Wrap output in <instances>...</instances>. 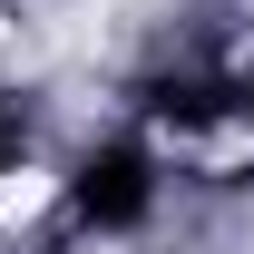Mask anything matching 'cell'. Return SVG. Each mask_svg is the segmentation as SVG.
I'll use <instances>...</instances> for the list:
<instances>
[{"instance_id": "7a4b0ae2", "label": "cell", "mask_w": 254, "mask_h": 254, "mask_svg": "<svg viewBox=\"0 0 254 254\" xmlns=\"http://www.w3.org/2000/svg\"><path fill=\"white\" fill-rule=\"evenodd\" d=\"M157 118L166 127H215V118H235V88H157Z\"/></svg>"}, {"instance_id": "6da1fadb", "label": "cell", "mask_w": 254, "mask_h": 254, "mask_svg": "<svg viewBox=\"0 0 254 254\" xmlns=\"http://www.w3.org/2000/svg\"><path fill=\"white\" fill-rule=\"evenodd\" d=\"M147 195H157V176H147V157L137 147H98L78 176H68V205H78V225H137L147 215Z\"/></svg>"}, {"instance_id": "3957f363", "label": "cell", "mask_w": 254, "mask_h": 254, "mask_svg": "<svg viewBox=\"0 0 254 254\" xmlns=\"http://www.w3.org/2000/svg\"><path fill=\"white\" fill-rule=\"evenodd\" d=\"M0 176H10V108H0Z\"/></svg>"}]
</instances>
